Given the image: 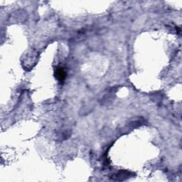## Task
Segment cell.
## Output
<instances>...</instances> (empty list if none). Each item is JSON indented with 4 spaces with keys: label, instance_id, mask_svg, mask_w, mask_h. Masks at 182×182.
Instances as JSON below:
<instances>
[{
    "label": "cell",
    "instance_id": "cell-1",
    "mask_svg": "<svg viewBox=\"0 0 182 182\" xmlns=\"http://www.w3.org/2000/svg\"><path fill=\"white\" fill-rule=\"evenodd\" d=\"M56 78L60 81H63L66 78V72L61 68H57L56 70Z\"/></svg>",
    "mask_w": 182,
    "mask_h": 182
}]
</instances>
